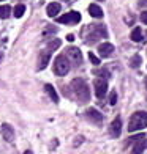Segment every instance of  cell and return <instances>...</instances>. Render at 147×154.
<instances>
[{
  "label": "cell",
  "instance_id": "cell-1",
  "mask_svg": "<svg viewBox=\"0 0 147 154\" xmlns=\"http://www.w3.org/2000/svg\"><path fill=\"white\" fill-rule=\"evenodd\" d=\"M71 88L76 94V97L81 101V102H89L90 99V90H89V85L86 83L84 79H73L71 80Z\"/></svg>",
  "mask_w": 147,
  "mask_h": 154
},
{
  "label": "cell",
  "instance_id": "cell-2",
  "mask_svg": "<svg viewBox=\"0 0 147 154\" xmlns=\"http://www.w3.org/2000/svg\"><path fill=\"white\" fill-rule=\"evenodd\" d=\"M144 128H147V112H136V113L130 118L128 131L135 132V131H141Z\"/></svg>",
  "mask_w": 147,
  "mask_h": 154
},
{
  "label": "cell",
  "instance_id": "cell-3",
  "mask_svg": "<svg viewBox=\"0 0 147 154\" xmlns=\"http://www.w3.org/2000/svg\"><path fill=\"white\" fill-rule=\"evenodd\" d=\"M70 60L67 58V55H59L54 60V72L57 75H67L70 71Z\"/></svg>",
  "mask_w": 147,
  "mask_h": 154
},
{
  "label": "cell",
  "instance_id": "cell-4",
  "mask_svg": "<svg viewBox=\"0 0 147 154\" xmlns=\"http://www.w3.org/2000/svg\"><path fill=\"white\" fill-rule=\"evenodd\" d=\"M79 20H81V14L78 11H70V13H67L65 16L57 17L59 24H78Z\"/></svg>",
  "mask_w": 147,
  "mask_h": 154
},
{
  "label": "cell",
  "instance_id": "cell-5",
  "mask_svg": "<svg viewBox=\"0 0 147 154\" xmlns=\"http://www.w3.org/2000/svg\"><path fill=\"white\" fill-rule=\"evenodd\" d=\"M67 58H70L71 60V63L73 65H76V66H79L81 63H82V54H81V51L78 47H68L67 49Z\"/></svg>",
  "mask_w": 147,
  "mask_h": 154
},
{
  "label": "cell",
  "instance_id": "cell-6",
  "mask_svg": "<svg viewBox=\"0 0 147 154\" xmlns=\"http://www.w3.org/2000/svg\"><path fill=\"white\" fill-rule=\"evenodd\" d=\"M93 87H95L96 97H100V99H101V97H104V94H106V91H108V82H106V79H103V77L95 79Z\"/></svg>",
  "mask_w": 147,
  "mask_h": 154
},
{
  "label": "cell",
  "instance_id": "cell-7",
  "mask_svg": "<svg viewBox=\"0 0 147 154\" xmlns=\"http://www.w3.org/2000/svg\"><path fill=\"white\" fill-rule=\"evenodd\" d=\"M100 36H103V38L108 36V32H106V29H104V25L92 27V35H90V36H87V43L92 44V43H95V39H98Z\"/></svg>",
  "mask_w": 147,
  "mask_h": 154
},
{
  "label": "cell",
  "instance_id": "cell-8",
  "mask_svg": "<svg viewBox=\"0 0 147 154\" xmlns=\"http://www.w3.org/2000/svg\"><path fill=\"white\" fill-rule=\"evenodd\" d=\"M0 129H2V137L5 138V142H13L15 140V129L8 123H3Z\"/></svg>",
  "mask_w": 147,
  "mask_h": 154
},
{
  "label": "cell",
  "instance_id": "cell-9",
  "mask_svg": "<svg viewBox=\"0 0 147 154\" xmlns=\"http://www.w3.org/2000/svg\"><path fill=\"white\" fill-rule=\"evenodd\" d=\"M109 132H111V135H113L114 138H117L119 135H120V132H122V120L120 118H114V121L111 123L109 126Z\"/></svg>",
  "mask_w": 147,
  "mask_h": 154
},
{
  "label": "cell",
  "instance_id": "cell-10",
  "mask_svg": "<svg viewBox=\"0 0 147 154\" xmlns=\"http://www.w3.org/2000/svg\"><path fill=\"white\" fill-rule=\"evenodd\" d=\"M49 60H51V51H43L40 52V60H38V69H44L47 66Z\"/></svg>",
  "mask_w": 147,
  "mask_h": 154
},
{
  "label": "cell",
  "instance_id": "cell-11",
  "mask_svg": "<svg viewBox=\"0 0 147 154\" xmlns=\"http://www.w3.org/2000/svg\"><path fill=\"white\" fill-rule=\"evenodd\" d=\"M86 115H87V118H89L92 123H98V124H100V123L103 121V115H101L96 109H89V110L86 112Z\"/></svg>",
  "mask_w": 147,
  "mask_h": 154
},
{
  "label": "cell",
  "instance_id": "cell-12",
  "mask_svg": "<svg viewBox=\"0 0 147 154\" xmlns=\"http://www.w3.org/2000/svg\"><path fill=\"white\" fill-rule=\"evenodd\" d=\"M113 52H114V46L111 43H103V44L98 46V54H100L101 57H109Z\"/></svg>",
  "mask_w": 147,
  "mask_h": 154
},
{
  "label": "cell",
  "instance_id": "cell-13",
  "mask_svg": "<svg viewBox=\"0 0 147 154\" xmlns=\"http://www.w3.org/2000/svg\"><path fill=\"white\" fill-rule=\"evenodd\" d=\"M46 13H47V16H57L59 13H60V3L57 2H52V3H49L47 5V8H46Z\"/></svg>",
  "mask_w": 147,
  "mask_h": 154
},
{
  "label": "cell",
  "instance_id": "cell-14",
  "mask_svg": "<svg viewBox=\"0 0 147 154\" xmlns=\"http://www.w3.org/2000/svg\"><path fill=\"white\" fill-rule=\"evenodd\" d=\"M144 138L145 137H142V138H139V140L135 142V146H133V152L131 154H142V151L145 148V140Z\"/></svg>",
  "mask_w": 147,
  "mask_h": 154
},
{
  "label": "cell",
  "instance_id": "cell-15",
  "mask_svg": "<svg viewBox=\"0 0 147 154\" xmlns=\"http://www.w3.org/2000/svg\"><path fill=\"white\" fill-rule=\"evenodd\" d=\"M89 13H90V16H92V17H96V19L103 17V10L96 3H92L89 6Z\"/></svg>",
  "mask_w": 147,
  "mask_h": 154
},
{
  "label": "cell",
  "instance_id": "cell-16",
  "mask_svg": "<svg viewBox=\"0 0 147 154\" xmlns=\"http://www.w3.org/2000/svg\"><path fill=\"white\" fill-rule=\"evenodd\" d=\"M130 38L135 41V43H141V41H142V32H141V29H139V27H135L133 32H131V35H130Z\"/></svg>",
  "mask_w": 147,
  "mask_h": 154
},
{
  "label": "cell",
  "instance_id": "cell-17",
  "mask_svg": "<svg viewBox=\"0 0 147 154\" xmlns=\"http://www.w3.org/2000/svg\"><path fill=\"white\" fill-rule=\"evenodd\" d=\"M44 90L47 91L49 97H51V99H52V101H54L55 104H57V102H59V96H57V93H55V88H54L52 85H49V83H47V85L44 87Z\"/></svg>",
  "mask_w": 147,
  "mask_h": 154
},
{
  "label": "cell",
  "instance_id": "cell-18",
  "mask_svg": "<svg viewBox=\"0 0 147 154\" xmlns=\"http://www.w3.org/2000/svg\"><path fill=\"white\" fill-rule=\"evenodd\" d=\"M11 14V6L8 5H0V19H6Z\"/></svg>",
  "mask_w": 147,
  "mask_h": 154
},
{
  "label": "cell",
  "instance_id": "cell-19",
  "mask_svg": "<svg viewBox=\"0 0 147 154\" xmlns=\"http://www.w3.org/2000/svg\"><path fill=\"white\" fill-rule=\"evenodd\" d=\"M60 39H57V38H54V39H49L47 41V51H55V49H59L60 47Z\"/></svg>",
  "mask_w": 147,
  "mask_h": 154
},
{
  "label": "cell",
  "instance_id": "cell-20",
  "mask_svg": "<svg viewBox=\"0 0 147 154\" xmlns=\"http://www.w3.org/2000/svg\"><path fill=\"white\" fill-rule=\"evenodd\" d=\"M24 13H25V5L19 3V5L15 6V17H22Z\"/></svg>",
  "mask_w": 147,
  "mask_h": 154
},
{
  "label": "cell",
  "instance_id": "cell-21",
  "mask_svg": "<svg viewBox=\"0 0 147 154\" xmlns=\"http://www.w3.org/2000/svg\"><path fill=\"white\" fill-rule=\"evenodd\" d=\"M141 57H139V55H135V57H133L131 60H130V66L131 68H139L141 66Z\"/></svg>",
  "mask_w": 147,
  "mask_h": 154
},
{
  "label": "cell",
  "instance_id": "cell-22",
  "mask_svg": "<svg viewBox=\"0 0 147 154\" xmlns=\"http://www.w3.org/2000/svg\"><path fill=\"white\" fill-rule=\"evenodd\" d=\"M89 60H90V61H92V63H93V65H95V66H98V65H100V58H98V57H96V55H95V54H92V52H90V54H89Z\"/></svg>",
  "mask_w": 147,
  "mask_h": 154
},
{
  "label": "cell",
  "instance_id": "cell-23",
  "mask_svg": "<svg viewBox=\"0 0 147 154\" xmlns=\"http://www.w3.org/2000/svg\"><path fill=\"white\" fill-rule=\"evenodd\" d=\"M116 102H117V93L113 91V93H111V97H109V104H111V106H116Z\"/></svg>",
  "mask_w": 147,
  "mask_h": 154
},
{
  "label": "cell",
  "instance_id": "cell-24",
  "mask_svg": "<svg viewBox=\"0 0 147 154\" xmlns=\"http://www.w3.org/2000/svg\"><path fill=\"white\" fill-rule=\"evenodd\" d=\"M141 22H142V24H147V11H142V14H141Z\"/></svg>",
  "mask_w": 147,
  "mask_h": 154
},
{
  "label": "cell",
  "instance_id": "cell-25",
  "mask_svg": "<svg viewBox=\"0 0 147 154\" xmlns=\"http://www.w3.org/2000/svg\"><path fill=\"white\" fill-rule=\"evenodd\" d=\"M145 2H147V0H139V6H144Z\"/></svg>",
  "mask_w": 147,
  "mask_h": 154
},
{
  "label": "cell",
  "instance_id": "cell-26",
  "mask_svg": "<svg viewBox=\"0 0 147 154\" xmlns=\"http://www.w3.org/2000/svg\"><path fill=\"white\" fill-rule=\"evenodd\" d=\"M25 154H32V152H30V151H25Z\"/></svg>",
  "mask_w": 147,
  "mask_h": 154
},
{
  "label": "cell",
  "instance_id": "cell-27",
  "mask_svg": "<svg viewBox=\"0 0 147 154\" xmlns=\"http://www.w3.org/2000/svg\"><path fill=\"white\" fill-rule=\"evenodd\" d=\"M145 88H147V79H145Z\"/></svg>",
  "mask_w": 147,
  "mask_h": 154
},
{
  "label": "cell",
  "instance_id": "cell-28",
  "mask_svg": "<svg viewBox=\"0 0 147 154\" xmlns=\"http://www.w3.org/2000/svg\"><path fill=\"white\" fill-rule=\"evenodd\" d=\"M145 146H147V142H145Z\"/></svg>",
  "mask_w": 147,
  "mask_h": 154
},
{
  "label": "cell",
  "instance_id": "cell-29",
  "mask_svg": "<svg viewBox=\"0 0 147 154\" xmlns=\"http://www.w3.org/2000/svg\"><path fill=\"white\" fill-rule=\"evenodd\" d=\"M0 2H2V0H0Z\"/></svg>",
  "mask_w": 147,
  "mask_h": 154
}]
</instances>
